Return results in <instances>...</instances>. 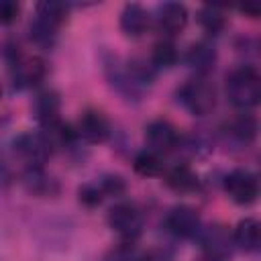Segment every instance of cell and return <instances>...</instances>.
<instances>
[{
	"instance_id": "obj_1",
	"label": "cell",
	"mask_w": 261,
	"mask_h": 261,
	"mask_svg": "<svg viewBox=\"0 0 261 261\" xmlns=\"http://www.w3.org/2000/svg\"><path fill=\"white\" fill-rule=\"evenodd\" d=\"M226 98L241 110H251L261 98V77L253 65H239L226 75Z\"/></svg>"
},
{
	"instance_id": "obj_2",
	"label": "cell",
	"mask_w": 261,
	"mask_h": 261,
	"mask_svg": "<svg viewBox=\"0 0 261 261\" xmlns=\"http://www.w3.org/2000/svg\"><path fill=\"white\" fill-rule=\"evenodd\" d=\"M67 6L59 2H41L35 8V18L31 20L29 33L33 43L41 47H51L59 35L61 24L65 22Z\"/></svg>"
},
{
	"instance_id": "obj_3",
	"label": "cell",
	"mask_w": 261,
	"mask_h": 261,
	"mask_svg": "<svg viewBox=\"0 0 261 261\" xmlns=\"http://www.w3.org/2000/svg\"><path fill=\"white\" fill-rule=\"evenodd\" d=\"M177 102L194 116H206L216 106L214 84L206 75H194L177 88Z\"/></svg>"
},
{
	"instance_id": "obj_4",
	"label": "cell",
	"mask_w": 261,
	"mask_h": 261,
	"mask_svg": "<svg viewBox=\"0 0 261 261\" xmlns=\"http://www.w3.org/2000/svg\"><path fill=\"white\" fill-rule=\"evenodd\" d=\"M8 67L12 86L18 90L35 88L47 75V65L39 55H24L18 49L8 51Z\"/></svg>"
},
{
	"instance_id": "obj_5",
	"label": "cell",
	"mask_w": 261,
	"mask_h": 261,
	"mask_svg": "<svg viewBox=\"0 0 261 261\" xmlns=\"http://www.w3.org/2000/svg\"><path fill=\"white\" fill-rule=\"evenodd\" d=\"M108 226L120 234L122 241H135L145 226V216L137 204L118 202L108 210Z\"/></svg>"
},
{
	"instance_id": "obj_6",
	"label": "cell",
	"mask_w": 261,
	"mask_h": 261,
	"mask_svg": "<svg viewBox=\"0 0 261 261\" xmlns=\"http://www.w3.org/2000/svg\"><path fill=\"white\" fill-rule=\"evenodd\" d=\"M198 241L202 251L208 255L210 261H226L232 253V234L222 224H210L198 230Z\"/></svg>"
},
{
	"instance_id": "obj_7",
	"label": "cell",
	"mask_w": 261,
	"mask_h": 261,
	"mask_svg": "<svg viewBox=\"0 0 261 261\" xmlns=\"http://www.w3.org/2000/svg\"><path fill=\"white\" fill-rule=\"evenodd\" d=\"M179 141H181V135L179 130L165 118H157V120H151L147 126H145V143H147V149L157 153V155H165V153H171L179 147Z\"/></svg>"
},
{
	"instance_id": "obj_8",
	"label": "cell",
	"mask_w": 261,
	"mask_h": 261,
	"mask_svg": "<svg viewBox=\"0 0 261 261\" xmlns=\"http://www.w3.org/2000/svg\"><path fill=\"white\" fill-rule=\"evenodd\" d=\"M224 190L234 204L249 206L259 196V179L249 169H232L224 177Z\"/></svg>"
},
{
	"instance_id": "obj_9",
	"label": "cell",
	"mask_w": 261,
	"mask_h": 261,
	"mask_svg": "<svg viewBox=\"0 0 261 261\" xmlns=\"http://www.w3.org/2000/svg\"><path fill=\"white\" fill-rule=\"evenodd\" d=\"M104 71H106V77L110 80L112 88L118 94H122L128 100H139L141 98L145 88L133 77L126 61L118 59L116 55H110L108 59H104Z\"/></svg>"
},
{
	"instance_id": "obj_10",
	"label": "cell",
	"mask_w": 261,
	"mask_h": 261,
	"mask_svg": "<svg viewBox=\"0 0 261 261\" xmlns=\"http://www.w3.org/2000/svg\"><path fill=\"white\" fill-rule=\"evenodd\" d=\"M200 228H202L200 214L192 206L179 204L165 214V230L175 239H194Z\"/></svg>"
},
{
	"instance_id": "obj_11",
	"label": "cell",
	"mask_w": 261,
	"mask_h": 261,
	"mask_svg": "<svg viewBox=\"0 0 261 261\" xmlns=\"http://www.w3.org/2000/svg\"><path fill=\"white\" fill-rule=\"evenodd\" d=\"M77 139H84L86 143H104L110 139L112 135V124L108 120V116L102 110L96 108H88L82 112L77 126H75Z\"/></svg>"
},
{
	"instance_id": "obj_12",
	"label": "cell",
	"mask_w": 261,
	"mask_h": 261,
	"mask_svg": "<svg viewBox=\"0 0 261 261\" xmlns=\"http://www.w3.org/2000/svg\"><path fill=\"white\" fill-rule=\"evenodd\" d=\"M14 153L27 163V167H43V163L53 153L41 133H22L14 139Z\"/></svg>"
},
{
	"instance_id": "obj_13",
	"label": "cell",
	"mask_w": 261,
	"mask_h": 261,
	"mask_svg": "<svg viewBox=\"0 0 261 261\" xmlns=\"http://www.w3.org/2000/svg\"><path fill=\"white\" fill-rule=\"evenodd\" d=\"M188 24V8L179 2H165L157 8L155 27L163 35V39L177 37Z\"/></svg>"
},
{
	"instance_id": "obj_14",
	"label": "cell",
	"mask_w": 261,
	"mask_h": 261,
	"mask_svg": "<svg viewBox=\"0 0 261 261\" xmlns=\"http://www.w3.org/2000/svg\"><path fill=\"white\" fill-rule=\"evenodd\" d=\"M184 61L190 69L196 71V75H206L208 71L214 69L216 63V49L212 43L208 41H196L192 43L186 53H184Z\"/></svg>"
},
{
	"instance_id": "obj_15",
	"label": "cell",
	"mask_w": 261,
	"mask_h": 261,
	"mask_svg": "<svg viewBox=\"0 0 261 261\" xmlns=\"http://www.w3.org/2000/svg\"><path fill=\"white\" fill-rule=\"evenodd\" d=\"M151 27V14L147 12V8H143L137 2H128L124 4L122 12H120V29L126 37H143Z\"/></svg>"
},
{
	"instance_id": "obj_16",
	"label": "cell",
	"mask_w": 261,
	"mask_h": 261,
	"mask_svg": "<svg viewBox=\"0 0 261 261\" xmlns=\"http://www.w3.org/2000/svg\"><path fill=\"white\" fill-rule=\"evenodd\" d=\"M41 137L45 139V143L49 145L51 151H57V149H69L75 145L77 141V133L71 124L63 122L61 118L49 122V124H43L41 126Z\"/></svg>"
},
{
	"instance_id": "obj_17",
	"label": "cell",
	"mask_w": 261,
	"mask_h": 261,
	"mask_svg": "<svg viewBox=\"0 0 261 261\" xmlns=\"http://www.w3.org/2000/svg\"><path fill=\"white\" fill-rule=\"evenodd\" d=\"M224 135L239 147H249L257 137V120L251 114H239L230 118L224 126Z\"/></svg>"
},
{
	"instance_id": "obj_18",
	"label": "cell",
	"mask_w": 261,
	"mask_h": 261,
	"mask_svg": "<svg viewBox=\"0 0 261 261\" xmlns=\"http://www.w3.org/2000/svg\"><path fill=\"white\" fill-rule=\"evenodd\" d=\"M163 179H165V184H167L173 192H179V194L194 192V190H198V186H200L198 173H196L188 163H175L173 167L163 169Z\"/></svg>"
},
{
	"instance_id": "obj_19",
	"label": "cell",
	"mask_w": 261,
	"mask_h": 261,
	"mask_svg": "<svg viewBox=\"0 0 261 261\" xmlns=\"http://www.w3.org/2000/svg\"><path fill=\"white\" fill-rule=\"evenodd\" d=\"M59 108H61V100L55 90H41L33 100V114L41 126L57 120Z\"/></svg>"
},
{
	"instance_id": "obj_20",
	"label": "cell",
	"mask_w": 261,
	"mask_h": 261,
	"mask_svg": "<svg viewBox=\"0 0 261 261\" xmlns=\"http://www.w3.org/2000/svg\"><path fill=\"white\" fill-rule=\"evenodd\" d=\"M232 243L245 253H257L261 245V226L257 218H243L232 232Z\"/></svg>"
},
{
	"instance_id": "obj_21",
	"label": "cell",
	"mask_w": 261,
	"mask_h": 261,
	"mask_svg": "<svg viewBox=\"0 0 261 261\" xmlns=\"http://www.w3.org/2000/svg\"><path fill=\"white\" fill-rule=\"evenodd\" d=\"M22 184L35 196H55L59 192L57 181L51 175H47L43 167H27L22 175Z\"/></svg>"
},
{
	"instance_id": "obj_22",
	"label": "cell",
	"mask_w": 261,
	"mask_h": 261,
	"mask_svg": "<svg viewBox=\"0 0 261 261\" xmlns=\"http://www.w3.org/2000/svg\"><path fill=\"white\" fill-rule=\"evenodd\" d=\"M179 51L173 43V39H161L151 49V65L155 69H169L177 63Z\"/></svg>"
},
{
	"instance_id": "obj_23",
	"label": "cell",
	"mask_w": 261,
	"mask_h": 261,
	"mask_svg": "<svg viewBox=\"0 0 261 261\" xmlns=\"http://www.w3.org/2000/svg\"><path fill=\"white\" fill-rule=\"evenodd\" d=\"M196 18H198V24L202 27V31L206 35H210V37L220 35L224 31V27H226V16L216 6H202L198 10V16Z\"/></svg>"
},
{
	"instance_id": "obj_24",
	"label": "cell",
	"mask_w": 261,
	"mask_h": 261,
	"mask_svg": "<svg viewBox=\"0 0 261 261\" xmlns=\"http://www.w3.org/2000/svg\"><path fill=\"white\" fill-rule=\"evenodd\" d=\"M133 167H135V171H137L139 175H143V177H157V175H161L163 169H165V165H163V161H161V155H157V153H153V151H149V149H143V151H139V153L135 155Z\"/></svg>"
},
{
	"instance_id": "obj_25",
	"label": "cell",
	"mask_w": 261,
	"mask_h": 261,
	"mask_svg": "<svg viewBox=\"0 0 261 261\" xmlns=\"http://www.w3.org/2000/svg\"><path fill=\"white\" fill-rule=\"evenodd\" d=\"M77 198H80V202H82L86 208H96V206L102 204L104 194H102V188H100L98 181H88V184H84V186L77 190Z\"/></svg>"
},
{
	"instance_id": "obj_26",
	"label": "cell",
	"mask_w": 261,
	"mask_h": 261,
	"mask_svg": "<svg viewBox=\"0 0 261 261\" xmlns=\"http://www.w3.org/2000/svg\"><path fill=\"white\" fill-rule=\"evenodd\" d=\"M98 184H100V188H102V194H104V198H108V196H122L124 192H126V181L120 177V175H114V173H108V175H102L100 179H98Z\"/></svg>"
},
{
	"instance_id": "obj_27",
	"label": "cell",
	"mask_w": 261,
	"mask_h": 261,
	"mask_svg": "<svg viewBox=\"0 0 261 261\" xmlns=\"http://www.w3.org/2000/svg\"><path fill=\"white\" fill-rule=\"evenodd\" d=\"M141 255V251H137V247L133 245V241H124L118 247H114L104 261H137Z\"/></svg>"
},
{
	"instance_id": "obj_28",
	"label": "cell",
	"mask_w": 261,
	"mask_h": 261,
	"mask_svg": "<svg viewBox=\"0 0 261 261\" xmlns=\"http://www.w3.org/2000/svg\"><path fill=\"white\" fill-rule=\"evenodd\" d=\"M20 14V4L14 0H0V24H12Z\"/></svg>"
},
{
	"instance_id": "obj_29",
	"label": "cell",
	"mask_w": 261,
	"mask_h": 261,
	"mask_svg": "<svg viewBox=\"0 0 261 261\" xmlns=\"http://www.w3.org/2000/svg\"><path fill=\"white\" fill-rule=\"evenodd\" d=\"M137 261H171V255L163 249H151V251L141 253Z\"/></svg>"
},
{
	"instance_id": "obj_30",
	"label": "cell",
	"mask_w": 261,
	"mask_h": 261,
	"mask_svg": "<svg viewBox=\"0 0 261 261\" xmlns=\"http://www.w3.org/2000/svg\"><path fill=\"white\" fill-rule=\"evenodd\" d=\"M10 181H12V171L8 169L6 163L0 161V188H6Z\"/></svg>"
},
{
	"instance_id": "obj_31",
	"label": "cell",
	"mask_w": 261,
	"mask_h": 261,
	"mask_svg": "<svg viewBox=\"0 0 261 261\" xmlns=\"http://www.w3.org/2000/svg\"><path fill=\"white\" fill-rule=\"evenodd\" d=\"M0 98H2V86H0Z\"/></svg>"
}]
</instances>
